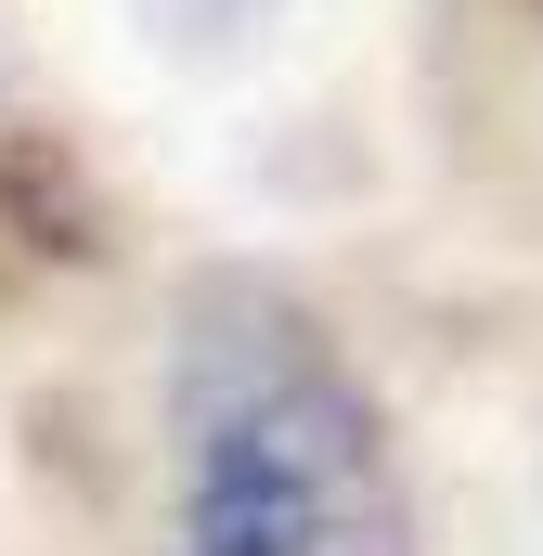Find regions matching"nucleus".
<instances>
[{"mask_svg":"<svg viewBox=\"0 0 543 556\" xmlns=\"http://www.w3.org/2000/svg\"><path fill=\"white\" fill-rule=\"evenodd\" d=\"M181 556H414L363 376L272 285L194 298L181 337Z\"/></svg>","mask_w":543,"mask_h":556,"instance_id":"nucleus-1","label":"nucleus"}]
</instances>
